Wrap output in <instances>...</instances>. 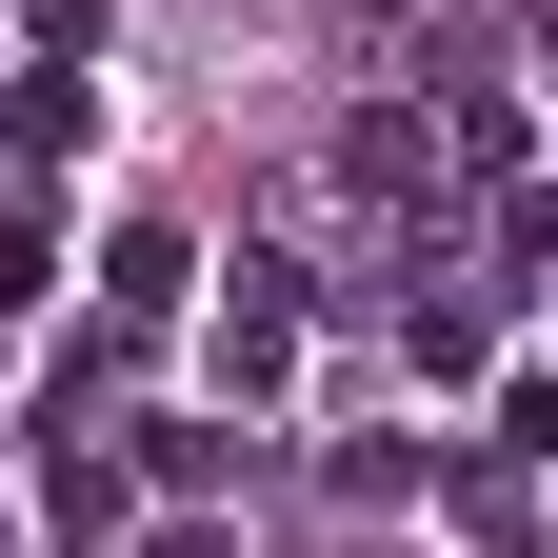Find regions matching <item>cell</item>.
Listing matches in <instances>:
<instances>
[{"mask_svg":"<svg viewBox=\"0 0 558 558\" xmlns=\"http://www.w3.org/2000/svg\"><path fill=\"white\" fill-rule=\"evenodd\" d=\"M81 140H100V60H40V81L0 100V160H21V180H60Z\"/></svg>","mask_w":558,"mask_h":558,"instance_id":"1","label":"cell"},{"mask_svg":"<svg viewBox=\"0 0 558 558\" xmlns=\"http://www.w3.org/2000/svg\"><path fill=\"white\" fill-rule=\"evenodd\" d=\"M220 379H240V399L300 379V279H279V259H240V300H220Z\"/></svg>","mask_w":558,"mask_h":558,"instance_id":"2","label":"cell"},{"mask_svg":"<svg viewBox=\"0 0 558 558\" xmlns=\"http://www.w3.org/2000/svg\"><path fill=\"white\" fill-rule=\"evenodd\" d=\"M339 180H360V199H399V220H418V199H439V100H379L360 140H339Z\"/></svg>","mask_w":558,"mask_h":558,"instance_id":"3","label":"cell"},{"mask_svg":"<svg viewBox=\"0 0 558 558\" xmlns=\"http://www.w3.org/2000/svg\"><path fill=\"white\" fill-rule=\"evenodd\" d=\"M100 300H120V339H160V319L199 300V259H180V220H120V240H100Z\"/></svg>","mask_w":558,"mask_h":558,"instance_id":"4","label":"cell"},{"mask_svg":"<svg viewBox=\"0 0 558 558\" xmlns=\"http://www.w3.org/2000/svg\"><path fill=\"white\" fill-rule=\"evenodd\" d=\"M40 519H60V538L100 558V538H140V478H120L100 439H40Z\"/></svg>","mask_w":558,"mask_h":558,"instance_id":"5","label":"cell"},{"mask_svg":"<svg viewBox=\"0 0 558 558\" xmlns=\"http://www.w3.org/2000/svg\"><path fill=\"white\" fill-rule=\"evenodd\" d=\"M439 499H459V538H499V558H519V519H538V459H499V439H478Z\"/></svg>","mask_w":558,"mask_h":558,"instance_id":"6","label":"cell"},{"mask_svg":"<svg viewBox=\"0 0 558 558\" xmlns=\"http://www.w3.org/2000/svg\"><path fill=\"white\" fill-rule=\"evenodd\" d=\"M140 459H160V499H220V478H240V418H160Z\"/></svg>","mask_w":558,"mask_h":558,"instance_id":"7","label":"cell"},{"mask_svg":"<svg viewBox=\"0 0 558 558\" xmlns=\"http://www.w3.org/2000/svg\"><path fill=\"white\" fill-rule=\"evenodd\" d=\"M21 40L40 60H100V0H21Z\"/></svg>","mask_w":558,"mask_h":558,"instance_id":"8","label":"cell"},{"mask_svg":"<svg viewBox=\"0 0 558 558\" xmlns=\"http://www.w3.org/2000/svg\"><path fill=\"white\" fill-rule=\"evenodd\" d=\"M140 558H240V538H220V519H199V499H180V519H160V538H140Z\"/></svg>","mask_w":558,"mask_h":558,"instance_id":"9","label":"cell"}]
</instances>
